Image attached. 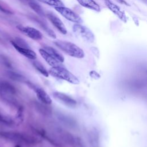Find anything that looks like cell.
Masks as SVG:
<instances>
[{
    "label": "cell",
    "instance_id": "obj_1",
    "mask_svg": "<svg viewBox=\"0 0 147 147\" xmlns=\"http://www.w3.org/2000/svg\"><path fill=\"white\" fill-rule=\"evenodd\" d=\"M54 44L67 55L78 59L83 58L84 56V51L76 44L66 41L58 40L54 42Z\"/></svg>",
    "mask_w": 147,
    "mask_h": 147
},
{
    "label": "cell",
    "instance_id": "obj_2",
    "mask_svg": "<svg viewBox=\"0 0 147 147\" xmlns=\"http://www.w3.org/2000/svg\"><path fill=\"white\" fill-rule=\"evenodd\" d=\"M48 73L53 77L65 80L71 84H78L79 83L78 78L64 67V66L52 67L49 69Z\"/></svg>",
    "mask_w": 147,
    "mask_h": 147
},
{
    "label": "cell",
    "instance_id": "obj_3",
    "mask_svg": "<svg viewBox=\"0 0 147 147\" xmlns=\"http://www.w3.org/2000/svg\"><path fill=\"white\" fill-rule=\"evenodd\" d=\"M72 30L76 36L87 42H92L95 40V36L92 32L85 26L79 24H74L72 27Z\"/></svg>",
    "mask_w": 147,
    "mask_h": 147
},
{
    "label": "cell",
    "instance_id": "obj_4",
    "mask_svg": "<svg viewBox=\"0 0 147 147\" xmlns=\"http://www.w3.org/2000/svg\"><path fill=\"white\" fill-rule=\"evenodd\" d=\"M55 10L67 20L75 23L79 24L82 22V18L71 9L64 6L55 7Z\"/></svg>",
    "mask_w": 147,
    "mask_h": 147
},
{
    "label": "cell",
    "instance_id": "obj_5",
    "mask_svg": "<svg viewBox=\"0 0 147 147\" xmlns=\"http://www.w3.org/2000/svg\"><path fill=\"white\" fill-rule=\"evenodd\" d=\"M52 95L55 99L67 107L74 108L77 105V102L75 99L63 92L55 91L53 92Z\"/></svg>",
    "mask_w": 147,
    "mask_h": 147
},
{
    "label": "cell",
    "instance_id": "obj_6",
    "mask_svg": "<svg viewBox=\"0 0 147 147\" xmlns=\"http://www.w3.org/2000/svg\"><path fill=\"white\" fill-rule=\"evenodd\" d=\"M15 93L16 89L11 84L5 81L0 82V96L3 99L9 101Z\"/></svg>",
    "mask_w": 147,
    "mask_h": 147
},
{
    "label": "cell",
    "instance_id": "obj_7",
    "mask_svg": "<svg viewBox=\"0 0 147 147\" xmlns=\"http://www.w3.org/2000/svg\"><path fill=\"white\" fill-rule=\"evenodd\" d=\"M17 28L21 32L32 40L37 41L41 40L42 38V33L38 30L30 26H24L22 25H18Z\"/></svg>",
    "mask_w": 147,
    "mask_h": 147
},
{
    "label": "cell",
    "instance_id": "obj_8",
    "mask_svg": "<svg viewBox=\"0 0 147 147\" xmlns=\"http://www.w3.org/2000/svg\"><path fill=\"white\" fill-rule=\"evenodd\" d=\"M105 3L107 8L111 10L115 15H116L121 21L124 22H127V18L126 14L118 6L114 4L110 0H105Z\"/></svg>",
    "mask_w": 147,
    "mask_h": 147
},
{
    "label": "cell",
    "instance_id": "obj_9",
    "mask_svg": "<svg viewBox=\"0 0 147 147\" xmlns=\"http://www.w3.org/2000/svg\"><path fill=\"white\" fill-rule=\"evenodd\" d=\"M11 44L20 53L25 56L26 57L31 60H34L36 59L37 56L36 53L30 49L29 47L20 46L16 44L13 41H11Z\"/></svg>",
    "mask_w": 147,
    "mask_h": 147
},
{
    "label": "cell",
    "instance_id": "obj_10",
    "mask_svg": "<svg viewBox=\"0 0 147 147\" xmlns=\"http://www.w3.org/2000/svg\"><path fill=\"white\" fill-rule=\"evenodd\" d=\"M47 17L53 24V25L55 27H56V28L59 31H60V33L64 34L67 33V30L66 29L65 26L63 24L61 20L57 16L52 13H48L47 14Z\"/></svg>",
    "mask_w": 147,
    "mask_h": 147
},
{
    "label": "cell",
    "instance_id": "obj_11",
    "mask_svg": "<svg viewBox=\"0 0 147 147\" xmlns=\"http://www.w3.org/2000/svg\"><path fill=\"white\" fill-rule=\"evenodd\" d=\"M39 52L42 58L45 60V61L52 67H56L60 66H63L62 63L58 61L54 57H53L51 55H49L47 52H46L43 48L39 49Z\"/></svg>",
    "mask_w": 147,
    "mask_h": 147
},
{
    "label": "cell",
    "instance_id": "obj_12",
    "mask_svg": "<svg viewBox=\"0 0 147 147\" xmlns=\"http://www.w3.org/2000/svg\"><path fill=\"white\" fill-rule=\"evenodd\" d=\"M0 136L7 140H10L14 141H25L26 139L21 134L10 132V131H1Z\"/></svg>",
    "mask_w": 147,
    "mask_h": 147
},
{
    "label": "cell",
    "instance_id": "obj_13",
    "mask_svg": "<svg viewBox=\"0 0 147 147\" xmlns=\"http://www.w3.org/2000/svg\"><path fill=\"white\" fill-rule=\"evenodd\" d=\"M34 90L36 94L38 99L43 103L50 105L52 103V99L48 94L42 88L40 87H34Z\"/></svg>",
    "mask_w": 147,
    "mask_h": 147
},
{
    "label": "cell",
    "instance_id": "obj_14",
    "mask_svg": "<svg viewBox=\"0 0 147 147\" xmlns=\"http://www.w3.org/2000/svg\"><path fill=\"white\" fill-rule=\"evenodd\" d=\"M82 6L95 11H100V7L99 5L94 0H76Z\"/></svg>",
    "mask_w": 147,
    "mask_h": 147
},
{
    "label": "cell",
    "instance_id": "obj_15",
    "mask_svg": "<svg viewBox=\"0 0 147 147\" xmlns=\"http://www.w3.org/2000/svg\"><path fill=\"white\" fill-rule=\"evenodd\" d=\"M46 52H47L49 55H51L53 57H54L56 60L60 63H63L64 61V58L57 51L51 47H45L43 48Z\"/></svg>",
    "mask_w": 147,
    "mask_h": 147
},
{
    "label": "cell",
    "instance_id": "obj_16",
    "mask_svg": "<svg viewBox=\"0 0 147 147\" xmlns=\"http://www.w3.org/2000/svg\"><path fill=\"white\" fill-rule=\"evenodd\" d=\"M27 1L30 8L32 9L37 14L41 16H43L44 15V12L42 7L38 3H37L33 0H27Z\"/></svg>",
    "mask_w": 147,
    "mask_h": 147
},
{
    "label": "cell",
    "instance_id": "obj_17",
    "mask_svg": "<svg viewBox=\"0 0 147 147\" xmlns=\"http://www.w3.org/2000/svg\"><path fill=\"white\" fill-rule=\"evenodd\" d=\"M33 64L35 68L40 72L42 75H43L45 77H48L49 75L48 71L45 68V67L38 61H34L33 63Z\"/></svg>",
    "mask_w": 147,
    "mask_h": 147
},
{
    "label": "cell",
    "instance_id": "obj_18",
    "mask_svg": "<svg viewBox=\"0 0 147 147\" xmlns=\"http://www.w3.org/2000/svg\"><path fill=\"white\" fill-rule=\"evenodd\" d=\"M45 4L53 6L54 7L63 6V2L60 0H38Z\"/></svg>",
    "mask_w": 147,
    "mask_h": 147
},
{
    "label": "cell",
    "instance_id": "obj_19",
    "mask_svg": "<svg viewBox=\"0 0 147 147\" xmlns=\"http://www.w3.org/2000/svg\"><path fill=\"white\" fill-rule=\"evenodd\" d=\"M7 75L9 76V77L13 80H18V81H21L22 80H24V77L21 75H20V74L16 73L14 72L13 71H9L7 72Z\"/></svg>",
    "mask_w": 147,
    "mask_h": 147
},
{
    "label": "cell",
    "instance_id": "obj_20",
    "mask_svg": "<svg viewBox=\"0 0 147 147\" xmlns=\"http://www.w3.org/2000/svg\"><path fill=\"white\" fill-rule=\"evenodd\" d=\"M0 122L4 123L5 125H11L13 124V121L10 118L0 113Z\"/></svg>",
    "mask_w": 147,
    "mask_h": 147
},
{
    "label": "cell",
    "instance_id": "obj_21",
    "mask_svg": "<svg viewBox=\"0 0 147 147\" xmlns=\"http://www.w3.org/2000/svg\"><path fill=\"white\" fill-rule=\"evenodd\" d=\"M0 11L5 14H11L12 13L10 9H8L7 8H6L5 6V5L2 4L1 2H0Z\"/></svg>",
    "mask_w": 147,
    "mask_h": 147
},
{
    "label": "cell",
    "instance_id": "obj_22",
    "mask_svg": "<svg viewBox=\"0 0 147 147\" xmlns=\"http://www.w3.org/2000/svg\"><path fill=\"white\" fill-rule=\"evenodd\" d=\"M118 2H120V3H123V4H125V5H128V4H127V3L125 1V0H117Z\"/></svg>",
    "mask_w": 147,
    "mask_h": 147
},
{
    "label": "cell",
    "instance_id": "obj_23",
    "mask_svg": "<svg viewBox=\"0 0 147 147\" xmlns=\"http://www.w3.org/2000/svg\"><path fill=\"white\" fill-rule=\"evenodd\" d=\"M16 147H20V146H18V145H17Z\"/></svg>",
    "mask_w": 147,
    "mask_h": 147
}]
</instances>
